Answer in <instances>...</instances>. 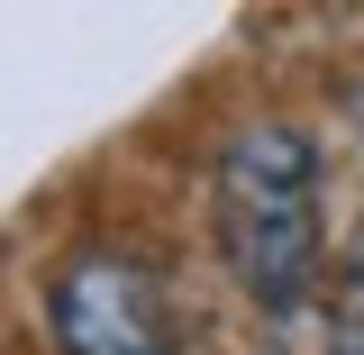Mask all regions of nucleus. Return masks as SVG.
Here are the masks:
<instances>
[{
  "mask_svg": "<svg viewBox=\"0 0 364 355\" xmlns=\"http://www.w3.org/2000/svg\"><path fill=\"white\" fill-rule=\"evenodd\" d=\"M219 255L255 310H301L328 292L318 228V137L291 119H246L219 146Z\"/></svg>",
  "mask_w": 364,
  "mask_h": 355,
  "instance_id": "f257e3e1",
  "label": "nucleus"
},
{
  "mask_svg": "<svg viewBox=\"0 0 364 355\" xmlns=\"http://www.w3.org/2000/svg\"><path fill=\"white\" fill-rule=\"evenodd\" d=\"M46 319H55V346L64 355H182L164 273L146 255H119V246H91V255H73L55 273Z\"/></svg>",
  "mask_w": 364,
  "mask_h": 355,
  "instance_id": "f03ea898",
  "label": "nucleus"
},
{
  "mask_svg": "<svg viewBox=\"0 0 364 355\" xmlns=\"http://www.w3.org/2000/svg\"><path fill=\"white\" fill-rule=\"evenodd\" d=\"M328 346L364 355V237H355V255L337 265V282H328Z\"/></svg>",
  "mask_w": 364,
  "mask_h": 355,
  "instance_id": "7ed1b4c3",
  "label": "nucleus"
},
{
  "mask_svg": "<svg viewBox=\"0 0 364 355\" xmlns=\"http://www.w3.org/2000/svg\"><path fill=\"white\" fill-rule=\"evenodd\" d=\"M355 110H364V100H355Z\"/></svg>",
  "mask_w": 364,
  "mask_h": 355,
  "instance_id": "20e7f679",
  "label": "nucleus"
}]
</instances>
